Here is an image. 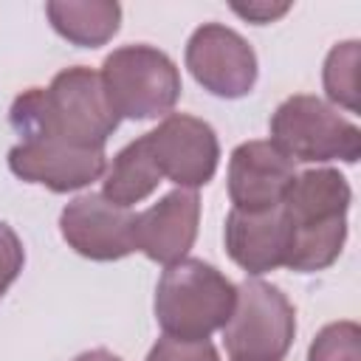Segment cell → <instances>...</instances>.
<instances>
[{
    "label": "cell",
    "mask_w": 361,
    "mask_h": 361,
    "mask_svg": "<svg viewBox=\"0 0 361 361\" xmlns=\"http://www.w3.org/2000/svg\"><path fill=\"white\" fill-rule=\"evenodd\" d=\"M8 121L17 135L39 133L76 147L104 149L121 118L104 93L99 71L76 65L59 71L48 87L23 90L11 102Z\"/></svg>",
    "instance_id": "cell-1"
},
{
    "label": "cell",
    "mask_w": 361,
    "mask_h": 361,
    "mask_svg": "<svg viewBox=\"0 0 361 361\" xmlns=\"http://www.w3.org/2000/svg\"><path fill=\"white\" fill-rule=\"evenodd\" d=\"M353 189L333 166L296 172L285 192L282 212L290 226V248L285 268L316 274L330 268L347 240V212Z\"/></svg>",
    "instance_id": "cell-2"
},
{
    "label": "cell",
    "mask_w": 361,
    "mask_h": 361,
    "mask_svg": "<svg viewBox=\"0 0 361 361\" xmlns=\"http://www.w3.org/2000/svg\"><path fill=\"white\" fill-rule=\"evenodd\" d=\"M237 302V285L203 259L166 265L155 288V319L164 336L206 341L223 330Z\"/></svg>",
    "instance_id": "cell-3"
},
{
    "label": "cell",
    "mask_w": 361,
    "mask_h": 361,
    "mask_svg": "<svg viewBox=\"0 0 361 361\" xmlns=\"http://www.w3.org/2000/svg\"><path fill=\"white\" fill-rule=\"evenodd\" d=\"M271 144L296 161L324 164L344 161L355 164L361 158V130L344 118L333 104L319 96L296 93L285 99L271 116Z\"/></svg>",
    "instance_id": "cell-4"
},
{
    "label": "cell",
    "mask_w": 361,
    "mask_h": 361,
    "mask_svg": "<svg viewBox=\"0 0 361 361\" xmlns=\"http://www.w3.org/2000/svg\"><path fill=\"white\" fill-rule=\"evenodd\" d=\"M104 93L118 118H158L169 116L180 99L178 65L152 45H124L102 62Z\"/></svg>",
    "instance_id": "cell-5"
},
{
    "label": "cell",
    "mask_w": 361,
    "mask_h": 361,
    "mask_svg": "<svg viewBox=\"0 0 361 361\" xmlns=\"http://www.w3.org/2000/svg\"><path fill=\"white\" fill-rule=\"evenodd\" d=\"M296 336V310L271 282L245 279L237 285L234 310L223 327L231 361H282Z\"/></svg>",
    "instance_id": "cell-6"
},
{
    "label": "cell",
    "mask_w": 361,
    "mask_h": 361,
    "mask_svg": "<svg viewBox=\"0 0 361 361\" xmlns=\"http://www.w3.org/2000/svg\"><path fill=\"white\" fill-rule=\"evenodd\" d=\"M152 164L158 166L161 178L178 183V189H200L206 186L220 164V141L209 121L169 113L164 121L141 135Z\"/></svg>",
    "instance_id": "cell-7"
},
{
    "label": "cell",
    "mask_w": 361,
    "mask_h": 361,
    "mask_svg": "<svg viewBox=\"0 0 361 361\" xmlns=\"http://www.w3.org/2000/svg\"><path fill=\"white\" fill-rule=\"evenodd\" d=\"M186 68L195 82L220 99H243L257 82L254 48L228 25L203 23L186 42Z\"/></svg>",
    "instance_id": "cell-8"
},
{
    "label": "cell",
    "mask_w": 361,
    "mask_h": 361,
    "mask_svg": "<svg viewBox=\"0 0 361 361\" xmlns=\"http://www.w3.org/2000/svg\"><path fill=\"white\" fill-rule=\"evenodd\" d=\"M8 169L25 183H39L51 192H76L104 175L107 155L104 149L76 147L31 133L20 135V141L8 149Z\"/></svg>",
    "instance_id": "cell-9"
},
{
    "label": "cell",
    "mask_w": 361,
    "mask_h": 361,
    "mask_svg": "<svg viewBox=\"0 0 361 361\" xmlns=\"http://www.w3.org/2000/svg\"><path fill=\"white\" fill-rule=\"evenodd\" d=\"M62 240L82 257L113 262L135 251V212L104 195H79L59 214Z\"/></svg>",
    "instance_id": "cell-10"
},
{
    "label": "cell",
    "mask_w": 361,
    "mask_h": 361,
    "mask_svg": "<svg viewBox=\"0 0 361 361\" xmlns=\"http://www.w3.org/2000/svg\"><path fill=\"white\" fill-rule=\"evenodd\" d=\"M296 164L271 141H245L228 158V197L237 212H268L285 200Z\"/></svg>",
    "instance_id": "cell-11"
},
{
    "label": "cell",
    "mask_w": 361,
    "mask_h": 361,
    "mask_svg": "<svg viewBox=\"0 0 361 361\" xmlns=\"http://www.w3.org/2000/svg\"><path fill=\"white\" fill-rule=\"evenodd\" d=\"M200 223V197L195 189H172L158 203L135 214V251L161 265L186 259Z\"/></svg>",
    "instance_id": "cell-12"
},
{
    "label": "cell",
    "mask_w": 361,
    "mask_h": 361,
    "mask_svg": "<svg viewBox=\"0 0 361 361\" xmlns=\"http://www.w3.org/2000/svg\"><path fill=\"white\" fill-rule=\"evenodd\" d=\"M226 251L228 257L251 276L276 271L288 259L290 226L282 212V203L268 212H237L226 217Z\"/></svg>",
    "instance_id": "cell-13"
},
{
    "label": "cell",
    "mask_w": 361,
    "mask_h": 361,
    "mask_svg": "<svg viewBox=\"0 0 361 361\" xmlns=\"http://www.w3.org/2000/svg\"><path fill=\"white\" fill-rule=\"evenodd\" d=\"M45 14L54 31L79 48L107 45L121 23V6L113 0H51Z\"/></svg>",
    "instance_id": "cell-14"
},
{
    "label": "cell",
    "mask_w": 361,
    "mask_h": 361,
    "mask_svg": "<svg viewBox=\"0 0 361 361\" xmlns=\"http://www.w3.org/2000/svg\"><path fill=\"white\" fill-rule=\"evenodd\" d=\"M161 172L149 158V149L144 144V138L130 141L124 149L116 152L113 164L104 169L102 175V195L116 203V206H135L144 197H149L158 183H161Z\"/></svg>",
    "instance_id": "cell-15"
},
{
    "label": "cell",
    "mask_w": 361,
    "mask_h": 361,
    "mask_svg": "<svg viewBox=\"0 0 361 361\" xmlns=\"http://www.w3.org/2000/svg\"><path fill=\"white\" fill-rule=\"evenodd\" d=\"M358 59L361 45L358 39H347L330 48L324 59V93L333 104L344 107L347 113L358 110Z\"/></svg>",
    "instance_id": "cell-16"
},
{
    "label": "cell",
    "mask_w": 361,
    "mask_h": 361,
    "mask_svg": "<svg viewBox=\"0 0 361 361\" xmlns=\"http://www.w3.org/2000/svg\"><path fill=\"white\" fill-rule=\"evenodd\" d=\"M307 361H361V327L355 322L322 327L307 350Z\"/></svg>",
    "instance_id": "cell-17"
},
{
    "label": "cell",
    "mask_w": 361,
    "mask_h": 361,
    "mask_svg": "<svg viewBox=\"0 0 361 361\" xmlns=\"http://www.w3.org/2000/svg\"><path fill=\"white\" fill-rule=\"evenodd\" d=\"M147 361H220L214 344L206 341H183V338H172V336H161Z\"/></svg>",
    "instance_id": "cell-18"
},
{
    "label": "cell",
    "mask_w": 361,
    "mask_h": 361,
    "mask_svg": "<svg viewBox=\"0 0 361 361\" xmlns=\"http://www.w3.org/2000/svg\"><path fill=\"white\" fill-rule=\"evenodd\" d=\"M23 262H25L23 240L17 237V231L8 223H0V299L20 276Z\"/></svg>",
    "instance_id": "cell-19"
},
{
    "label": "cell",
    "mask_w": 361,
    "mask_h": 361,
    "mask_svg": "<svg viewBox=\"0 0 361 361\" xmlns=\"http://www.w3.org/2000/svg\"><path fill=\"white\" fill-rule=\"evenodd\" d=\"M240 17H245L248 23H257V25H265V23H274V20H279L282 14H288V8H290V3H248V6H240V3H234L231 6Z\"/></svg>",
    "instance_id": "cell-20"
},
{
    "label": "cell",
    "mask_w": 361,
    "mask_h": 361,
    "mask_svg": "<svg viewBox=\"0 0 361 361\" xmlns=\"http://www.w3.org/2000/svg\"><path fill=\"white\" fill-rule=\"evenodd\" d=\"M73 361H121L118 355H113L110 350H87L82 355H76Z\"/></svg>",
    "instance_id": "cell-21"
}]
</instances>
